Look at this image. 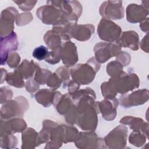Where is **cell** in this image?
Instances as JSON below:
<instances>
[{
    "label": "cell",
    "instance_id": "cell-8",
    "mask_svg": "<svg viewBox=\"0 0 149 149\" xmlns=\"http://www.w3.org/2000/svg\"><path fill=\"white\" fill-rule=\"evenodd\" d=\"M17 14V11L13 7L7 8L1 12V37L7 36L13 31L14 20Z\"/></svg>",
    "mask_w": 149,
    "mask_h": 149
},
{
    "label": "cell",
    "instance_id": "cell-23",
    "mask_svg": "<svg viewBox=\"0 0 149 149\" xmlns=\"http://www.w3.org/2000/svg\"><path fill=\"white\" fill-rule=\"evenodd\" d=\"M36 71V74L34 79L38 84H44L46 83L48 77L52 73V72L48 69H41L38 64L37 65Z\"/></svg>",
    "mask_w": 149,
    "mask_h": 149
},
{
    "label": "cell",
    "instance_id": "cell-24",
    "mask_svg": "<svg viewBox=\"0 0 149 149\" xmlns=\"http://www.w3.org/2000/svg\"><path fill=\"white\" fill-rule=\"evenodd\" d=\"M123 66L118 61H112L109 62L107 66V72L111 77L119 76L122 71Z\"/></svg>",
    "mask_w": 149,
    "mask_h": 149
},
{
    "label": "cell",
    "instance_id": "cell-17",
    "mask_svg": "<svg viewBox=\"0 0 149 149\" xmlns=\"http://www.w3.org/2000/svg\"><path fill=\"white\" fill-rule=\"evenodd\" d=\"M124 47H128L133 50H137L139 48V36L133 31H125L117 41Z\"/></svg>",
    "mask_w": 149,
    "mask_h": 149
},
{
    "label": "cell",
    "instance_id": "cell-11",
    "mask_svg": "<svg viewBox=\"0 0 149 149\" xmlns=\"http://www.w3.org/2000/svg\"><path fill=\"white\" fill-rule=\"evenodd\" d=\"M26 126L24 120L21 118H14L9 120L1 119V136L24 131Z\"/></svg>",
    "mask_w": 149,
    "mask_h": 149
},
{
    "label": "cell",
    "instance_id": "cell-31",
    "mask_svg": "<svg viewBox=\"0 0 149 149\" xmlns=\"http://www.w3.org/2000/svg\"><path fill=\"white\" fill-rule=\"evenodd\" d=\"M12 97V91L8 87L1 88V104H4Z\"/></svg>",
    "mask_w": 149,
    "mask_h": 149
},
{
    "label": "cell",
    "instance_id": "cell-4",
    "mask_svg": "<svg viewBox=\"0 0 149 149\" xmlns=\"http://www.w3.org/2000/svg\"><path fill=\"white\" fill-rule=\"evenodd\" d=\"M121 48L122 46L117 41L98 43L94 48L95 58L98 62L104 63L110 58L118 55Z\"/></svg>",
    "mask_w": 149,
    "mask_h": 149
},
{
    "label": "cell",
    "instance_id": "cell-9",
    "mask_svg": "<svg viewBox=\"0 0 149 149\" xmlns=\"http://www.w3.org/2000/svg\"><path fill=\"white\" fill-rule=\"evenodd\" d=\"M77 147L83 148H100L99 146L104 144L102 139L98 138L94 132L88 133L80 132L74 140Z\"/></svg>",
    "mask_w": 149,
    "mask_h": 149
},
{
    "label": "cell",
    "instance_id": "cell-10",
    "mask_svg": "<svg viewBox=\"0 0 149 149\" xmlns=\"http://www.w3.org/2000/svg\"><path fill=\"white\" fill-rule=\"evenodd\" d=\"M17 46V36L14 31L7 36L1 37V62L2 65L6 63L8 54L11 51L16 50Z\"/></svg>",
    "mask_w": 149,
    "mask_h": 149
},
{
    "label": "cell",
    "instance_id": "cell-7",
    "mask_svg": "<svg viewBox=\"0 0 149 149\" xmlns=\"http://www.w3.org/2000/svg\"><path fill=\"white\" fill-rule=\"evenodd\" d=\"M100 12L105 19H120L124 16V10L122 1H106L102 3Z\"/></svg>",
    "mask_w": 149,
    "mask_h": 149
},
{
    "label": "cell",
    "instance_id": "cell-14",
    "mask_svg": "<svg viewBox=\"0 0 149 149\" xmlns=\"http://www.w3.org/2000/svg\"><path fill=\"white\" fill-rule=\"evenodd\" d=\"M118 105V101L113 98L111 100H104L98 102V108L101 112L103 118L107 120H111L115 119L116 115V109Z\"/></svg>",
    "mask_w": 149,
    "mask_h": 149
},
{
    "label": "cell",
    "instance_id": "cell-30",
    "mask_svg": "<svg viewBox=\"0 0 149 149\" xmlns=\"http://www.w3.org/2000/svg\"><path fill=\"white\" fill-rule=\"evenodd\" d=\"M129 142L134 146L139 147L145 142L144 137L140 134H136L135 133H132L129 137Z\"/></svg>",
    "mask_w": 149,
    "mask_h": 149
},
{
    "label": "cell",
    "instance_id": "cell-16",
    "mask_svg": "<svg viewBox=\"0 0 149 149\" xmlns=\"http://www.w3.org/2000/svg\"><path fill=\"white\" fill-rule=\"evenodd\" d=\"M127 20L131 23L140 22L148 15V11L145 10L141 6L137 4H130L126 9Z\"/></svg>",
    "mask_w": 149,
    "mask_h": 149
},
{
    "label": "cell",
    "instance_id": "cell-25",
    "mask_svg": "<svg viewBox=\"0 0 149 149\" xmlns=\"http://www.w3.org/2000/svg\"><path fill=\"white\" fill-rule=\"evenodd\" d=\"M17 143V138L12 134H7L1 136V147L2 148H15L16 147Z\"/></svg>",
    "mask_w": 149,
    "mask_h": 149
},
{
    "label": "cell",
    "instance_id": "cell-35",
    "mask_svg": "<svg viewBox=\"0 0 149 149\" xmlns=\"http://www.w3.org/2000/svg\"><path fill=\"white\" fill-rule=\"evenodd\" d=\"M26 88L27 91L32 93L38 90L39 88V86L35 80L30 79L26 83Z\"/></svg>",
    "mask_w": 149,
    "mask_h": 149
},
{
    "label": "cell",
    "instance_id": "cell-34",
    "mask_svg": "<svg viewBox=\"0 0 149 149\" xmlns=\"http://www.w3.org/2000/svg\"><path fill=\"white\" fill-rule=\"evenodd\" d=\"M118 56V57L117 58V61L119 62L123 66H127L129 63L130 61V57L129 54L122 52L120 53V54H119Z\"/></svg>",
    "mask_w": 149,
    "mask_h": 149
},
{
    "label": "cell",
    "instance_id": "cell-27",
    "mask_svg": "<svg viewBox=\"0 0 149 149\" xmlns=\"http://www.w3.org/2000/svg\"><path fill=\"white\" fill-rule=\"evenodd\" d=\"M49 54L48 48L43 45H41L35 48L33 52V56L38 61L45 59Z\"/></svg>",
    "mask_w": 149,
    "mask_h": 149
},
{
    "label": "cell",
    "instance_id": "cell-26",
    "mask_svg": "<svg viewBox=\"0 0 149 149\" xmlns=\"http://www.w3.org/2000/svg\"><path fill=\"white\" fill-rule=\"evenodd\" d=\"M62 58V47H58L52 49V51L49 52L47 58L45 59V62L54 65L59 62Z\"/></svg>",
    "mask_w": 149,
    "mask_h": 149
},
{
    "label": "cell",
    "instance_id": "cell-18",
    "mask_svg": "<svg viewBox=\"0 0 149 149\" xmlns=\"http://www.w3.org/2000/svg\"><path fill=\"white\" fill-rule=\"evenodd\" d=\"M22 148H34L40 145L39 134L33 129L28 128L22 133Z\"/></svg>",
    "mask_w": 149,
    "mask_h": 149
},
{
    "label": "cell",
    "instance_id": "cell-5",
    "mask_svg": "<svg viewBox=\"0 0 149 149\" xmlns=\"http://www.w3.org/2000/svg\"><path fill=\"white\" fill-rule=\"evenodd\" d=\"M39 19L47 24H56L62 19V13L59 8L48 3L47 5L40 7L36 11Z\"/></svg>",
    "mask_w": 149,
    "mask_h": 149
},
{
    "label": "cell",
    "instance_id": "cell-1",
    "mask_svg": "<svg viewBox=\"0 0 149 149\" xmlns=\"http://www.w3.org/2000/svg\"><path fill=\"white\" fill-rule=\"evenodd\" d=\"M100 68V65L95 58H91L85 64L76 65L71 69L70 74L75 82L79 84H87L94 80Z\"/></svg>",
    "mask_w": 149,
    "mask_h": 149
},
{
    "label": "cell",
    "instance_id": "cell-15",
    "mask_svg": "<svg viewBox=\"0 0 149 149\" xmlns=\"http://www.w3.org/2000/svg\"><path fill=\"white\" fill-rule=\"evenodd\" d=\"M143 94H144V90H138L130 94L122 95L119 97L120 105L125 108H129L132 106L143 104L148 100V97L140 98V96Z\"/></svg>",
    "mask_w": 149,
    "mask_h": 149
},
{
    "label": "cell",
    "instance_id": "cell-3",
    "mask_svg": "<svg viewBox=\"0 0 149 149\" xmlns=\"http://www.w3.org/2000/svg\"><path fill=\"white\" fill-rule=\"evenodd\" d=\"M100 38L108 42H116L119 38L122 30L112 21L103 18L101 20L97 29Z\"/></svg>",
    "mask_w": 149,
    "mask_h": 149
},
{
    "label": "cell",
    "instance_id": "cell-12",
    "mask_svg": "<svg viewBox=\"0 0 149 149\" xmlns=\"http://www.w3.org/2000/svg\"><path fill=\"white\" fill-rule=\"evenodd\" d=\"M62 59L63 64L69 67L74 65L78 61L76 47L71 41L65 42L62 47Z\"/></svg>",
    "mask_w": 149,
    "mask_h": 149
},
{
    "label": "cell",
    "instance_id": "cell-32",
    "mask_svg": "<svg viewBox=\"0 0 149 149\" xmlns=\"http://www.w3.org/2000/svg\"><path fill=\"white\" fill-rule=\"evenodd\" d=\"M55 73L58 75L59 78L62 81H64V84L67 83V80L69 78L70 71L68 68L64 67H61L58 68L55 72Z\"/></svg>",
    "mask_w": 149,
    "mask_h": 149
},
{
    "label": "cell",
    "instance_id": "cell-21",
    "mask_svg": "<svg viewBox=\"0 0 149 149\" xmlns=\"http://www.w3.org/2000/svg\"><path fill=\"white\" fill-rule=\"evenodd\" d=\"M44 40L49 48L53 49L61 46V40L63 39L60 33L52 29L45 33Z\"/></svg>",
    "mask_w": 149,
    "mask_h": 149
},
{
    "label": "cell",
    "instance_id": "cell-29",
    "mask_svg": "<svg viewBox=\"0 0 149 149\" xmlns=\"http://www.w3.org/2000/svg\"><path fill=\"white\" fill-rule=\"evenodd\" d=\"M20 61V57L19 55L16 52H11L8 54L6 63L11 68L17 67Z\"/></svg>",
    "mask_w": 149,
    "mask_h": 149
},
{
    "label": "cell",
    "instance_id": "cell-33",
    "mask_svg": "<svg viewBox=\"0 0 149 149\" xmlns=\"http://www.w3.org/2000/svg\"><path fill=\"white\" fill-rule=\"evenodd\" d=\"M16 3L19 8L24 11L30 10L35 5L37 1H14Z\"/></svg>",
    "mask_w": 149,
    "mask_h": 149
},
{
    "label": "cell",
    "instance_id": "cell-2",
    "mask_svg": "<svg viewBox=\"0 0 149 149\" xmlns=\"http://www.w3.org/2000/svg\"><path fill=\"white\" fill-rule=\"evenodd\" d=\"M29 108V103L26 98L20 96L14 100H8L2 106L1 118L5 120L22 116Z\"/></svg>",
    "mask_w": 149,
    "mask_h": 149
},
{
    "label": "cell",
    "instance_id": "cell-20",
    "mask_svg": "<svg viewBox=\"0 0 149 149\" xmlns=\"http://www.w3.org/2000/svg\"><path fill=\"white\" fill-rule=\"evenodd\" d=\"M37 63L33 61L29 62L24 59L20 66L15 70L23 79H28L33 76L36 69Z\"/></svg>",
    "mask_w": 149,
    "mask_h": 149
},
{
    "label": "cell",
    "instance_id": "cell-6",
    "mask_svg": "<svg viewBox=\"0 0 149 149\" xmlns=\"http://www.w3.org/2000/svg\"><path fill=\"white\" fill-rule=\"evenodd\" d=\"M127 133L126 127L119 125L105 137V143L108 148H124L126 144Z\"/></svg>",
    "mask_w": 149,
    "mask_h": 149
},
{
    "label": "cell",
    "instance_id": "cell-13",
    "mask_svg": "<svg viewBox=\"0 0 149 149\" xmlns=\"http://www.w3.org/2000/svg\"><path fill=\"white\" fill-rule=\"evenodd\" d=\"M94 31V27L91 24L77 25L76 23L71 26L69 31L70 37L79 41H86L89 39Z\"/></svg>",
    "mask_w": 149,
    "mask_h": 149
},
{
    "label": "cell",
    "instance_id": "cell-19",
    "mask_svg": "<svg viewBox=\"0 0 149 149\" xmlns=\"http://www.w3.org/2000/svg\"><path fill=\"white\" fill-rule=\"evenodd\" d=\"M56 92L49 89H42L37 92L34 95L36 101L44 105L45 107H48L54 104Z\"/></svg>",
    "mask_w": 149,
    "mask_h": 149
},
{
    "label": "cell",
    "instance_id": "cell-28",
    "mask_svg": "<svg viewBox=\"0 0 149 149\" xmlns=\"http://www.w3.org/2000/svg\"><path fill=\"white\" fill-rule=\"evenodd\" d=\"M62 80L59 78L58 75L55 73H51L47 80V84L53 90L57 89L61 84Z\"/></svg>",
    "mask_w": 149,
    "mask_h": 149
},
{
    "label": "cell",
    "instance_id": "cell-22",
    "mask_svg": "<svg viewBox=\"0 0 149 149\" xmlns=\"http://www.w3.org/2000/svg\"><path fill=\"white\" fill-rule=\"evenodd\" d=\"M5 80L9 84L17 88H22L24 86L23 79L15 71L12 73H7Z\"/></svg>",
    "mask_w": 149,
    "mask_h": 149
}]
</instances>
